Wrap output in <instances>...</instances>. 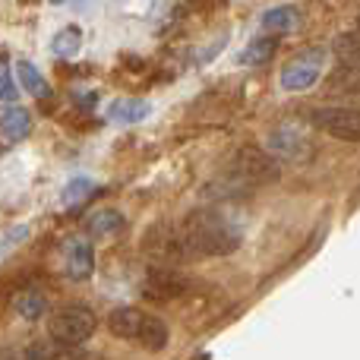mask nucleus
Returning a JSON list of instances; mask_svg holds the SVG:
<instances>
[{
	"mask_svg": "<svg viewBox=\"0 0 360 360\" xmlns=\"http://www.w3.org/2000/svg\"><path fill=\"white\" fill-rule=\"evenodd\" d=\"M51 4H63V0H51Z\"/></svg>",
	"mask_w": 360,
	"mask_h": 360,
	"instance_id": "nucleus-24",
	"label": "nucleus"
},
{
	"mask_svg": "<svg viewBox=\"0 0 360 360\" xmlns=\"http://www.w3.org/2000/svg\"><path fill=\"white\" fill-rule=\"evenodd\" d=\"M44 310H48V304H44V297L38 291H25L16 297V313L22 319H38L44 316Z\"/></svg>",
	"mask_w": 360,
	"mask_h": 360,
	"instance_id": "nucleus-21",
	"label": "nucleus"
},
{
	"mask_svg": "<svg viewBox=\"0 0 360 360\" xmlns=\"http://www.w3.org/2000/svg\"><path fill=\"white\" fill-rule=\"evenodd\" d=\"M300 10L297 6H291V4H281V6H272V10H266L262 13V29L266 32H294L300 25Z\"/></svg>",
	"mask_w": 360,
	"mask_h": 360,
	"instance_id": "nucleus-14",
	"label": "nucleus"
},
{
	"mask_svg": "<svg viewBox=\"0 0 360 360\" xmlns=\"http://www.w3.org/2000/svg\"><path fill=\"white\" fill-rule=\"evenodd\" d=\"M146 247L152 256H158L162 262H180V259H193V250L184 237L180 224H155L146 237Z\"/></svg>",
	"mask_w": 360,
	"mask_h": 360,
	"instance_id": "nucleus-7",
	"label": "nucleus"
},
{
	"mask_svg": "<svg viewBox=\"0 0 360 360\" xmlns=\"http://www.w3.org/2000/svg\"><path fill=\"white\" fill-rule=\"evenodd\" d=\"M326 92L332 95H357L360 98V67L354 63H342L326 76Z\"/></svg>",
	"mask_w": 360,
	"mask_h": 360,
	"instance_id": "nucleus-13",
	"label": "nucleus"
},
{
	"mask_svg": "<svg viewBox=\"0 0 360 360\" xmlns=\"http://www.w3.org/2000/svg\"><path fill=\"white\" fill-rule=\"evenodd\" d=\"M149 114H152V105L143 98H117V101H111V108H108V120H111V124H120V127L143 124Z\"/></svg>",
	"mask_w": 360,
	"mask_h": 360,
	"instance_id": "nucleus-11",
	"label": "nucleus"
},
{
	"mask_svg": "<svg viewBox=\"0 0 360 360\" xmlns=\"http://www.w3.org/2000/svg\"><path fill=\"white\" fill-rule=\"evenodd\" d=\"M92 190H95V184H92V180H86V177L70 180L67 190H63V205H76V202H82V199H86Z\"/></svg>",
	"mask_w": 360,
	"mask_h": 360,
	"instance_id": "nucleus-22",
	"label": "nucleus"
},
{
	"mask_svg": "<svg viewBox=\"0 0 360 360\" xmlns=\"http://www.w3.org/2000/svg\"><path fill=\"white\" fill-rule=\"evenodd\" d=\"M313 127L345 143H360V108H316L310 114Z\"/></svg>",
	"mask_w": 360,
	"mask_h": 360,
	"instance_id": "nucleus-6",
	"label": "nucleus"
},
{
	"mask_svg": "<svg viewBox=\"0 0 360 360\" xmlns=\"http://www.w3.org/2000/svg\"><path fill=\"white\" fill-rule=\"evenodd\" d=\"M0 130L6 139H25L32 133V114L16 101H6L0 108Z\"/></svg>",
	"mask_w": 360,
	"mask_h": 360,
	"instance_id": "nucleus-12",
	"label": "nucleus"
},
{
	"mask_svg": "<svg viewBox=\"0 0 360 360\" xmlns=\"http://www.w3.org/2000/svg\"><path fill=\"white\" fill-rule=\"evenodd\" d=\"M180 228L193 256H228L240 247V228L218 212H193Z\"/></svg>",
	"mask_w": 360,
	"mask_h": 360,
	"instance_id": "nucleus-1",
	"label": "nucleus"
},
{
	"mask_svg": "<svg viewBox=\"0 0 360 360\" xmlns=\"http://www.w3.org/2000/svg\"><path fill=\"white\" fill-rule=\"evenodd\" d=\"M143 323H146V313L136 310V307H117V310L108 316V329H111V335L127 338V342H136Z\"/></svg>",
	"mask_w": 360,
	"mask_h": 360,
	"instance_id": "nucleus-10",
	"label": "nucleus"
},
{
	"mask_svg": "<svg viewBox=\"0 0 360 360\" xmlns=\"http://www.w3.org/2000/svg\"><path fill=\"white\" fill-rule=\"evenodd\" d=\"M332 51H335V57L342 63H354V67H360V29L342 32V35L335 38V44H332Z\"/></svg>",
	"mask_w": 360,
	"mask_h": 360,
	"instance_id": "nucleus-20",
	"label": "nucleus"
},
{
	"mask_svg": "<svg viewBox=\"0 0 360 360\" xmlns=\"http://www.w3.org/2000/svg\"><path fill=\"white\" fill-rule=\"evenodd\" d=\"M19 89H16V76L10 70V60L0 57V101H16Z\"/></svg>",
	"mask_w": 360,
	"mask_h": 360,
	"instance_id": "nucleus-23",
	"label": "nucleus"
},
{
	"mask_svg": "<svg viewBox=\"0 0 360 360\" xmlns=\"http://www.w3.org/2000/svg\"><path fill=\"white\" fill-rule=\"evenodd\" d=\"M95 326L98 323H95V313L89 307L70 304V307H60L48 319V335L60 348H79V345H86L95 335Z\"/></svg>",
	"mask_w": 360,
	"mask_h": 360,
	"instance_id": "nucleus-3",
	"label": "nucleus"
},
{
	"mask_svg": "<svg viewBox=\"0 0 360 360\" xmlns=\"http://www.w3.org/2000/svg\"><path fill=\"white\" fill-rule=\"evenodd\" d=\"M82 48V32L79 25H67V29H60L54 35V41H51V51H54L57 57H76Z\"/></svg>",
	"mask_w": 360,
	"mask_h": 360,
	"instance_id": "nucleus-19",
	"label": "nucleus"
},
{
	"mask_svg": "<svg viewBox=\"0 0 360 360\" xmlns=\"http://www.w3.org/2000/svg\"><path fill=\"white\" fill-rule=\"evenodd\" d=\"M124 228V215L114 209H98L86 218V231L92 237H108V234H117Z\"/></svg>",
	"mask_w": 360,
	"mask_h": 360,
	"instance_id": "nucleus-16",
	"label": "nucleus"
},
{
	"mask_svg": "<svg viewBox=\"0 0 360 360\" xmlns=\"http://www.w3.org/2000/svg\"><path fill=\"white\" fill-rule=\"evenodd\" d=\"M63 269L73 281H86L95 269V253L89 240H70L67 243V259H63Z\"/></svg>",
	"mask_w": 360,
	"mask_h": 360,
	"instance_id": "nucleus-9",
	"label": "nucleus"
},
{
	"mask_svg": "<svg viewBox=\"0 0 360 360\" xmlns=\"http://www.w3.org/2000/svg\"><path fill=\"white\" fill-rule=\"evenodd\" d=\"M326 57H329L326 48H307L297 57H291L281 70V89L285 92H304V89L316 86V79L323 76Z\"/></svg>",
	"mask_w": 360,
	"mask_h": 360,
	"instance_id": "nucleus-4",
	"label": "nucleus"
},
{
	"mask_svg": "<svg viewBox=\"0 0 360 360\" xmlns=\"http://www.w3.org/2000/svg\"><path fill=\"white\" fill-rule=\"evenodd\" d=\"M357 29H360V19H357Z\"/></svg>",
	"mask_w": 360,
	"mask_h": 360,
	"instance_id": "nucleus-25",
	"label": "nucleus"
},
{
	"mask_svg": "<svg viewBox=\"0 0 360 360\" xmlns=\"http://www.w3.org/2000/svg\"><path fill=\"white\" fill-rule=\"evenodd\" d=\"M275 51H278V38H275V32L272 35H259L243 48L240 63H247V67H262V63H269L275 57Z\"/></svg>",
	"mask_w": 360,
	"mask_h": 360,
	"instance_id": "nucleus-15",
	"label": "nucleus"
},
{
	"mask_svg": "<svg viewBox=\"0 0 360 360\" xmlns=\"http://www.w3.org/2000/svg\"><path fill=\"white\" fill-rule=\"evenodd\" d=\"M16 76H19V86H22L29 95H35V98H48V95H51L48 79H44V76L38 73L29 60H19L16 63Z\"/></svg>",
	"mask_w": 360,
	"mask_h": 360,
	"instance_id": "nucleus-18",
	"label": "nucleus"
},
{
	"mask_svg": "<svg viewBox=\"0 0 360 360\" xmlns=\"http://www.w3.org/2000/svg\"><path fill=\"white\" fill-rule=\"evenodd\" d=\"M143 294L149 300H158V304H168V300H177L190 291V278L184 272H177L171 262H158L149 272L143 275Z\"/></svg>",
	"mask_w": 360,
	"mask_h": 360,
	"instance_id": "nucleus-5",
	"label": "nucleus"
},
{
	"mask_svg": "<svg viewBox=\"0 0 360 360\" xmlns=\"http://www.w3.org/2000/svg\"><path fill=\"white\" fill-rule=\"evenodd\" d=\"M269 149H272L275 158H288V162H307V158L313 155L310 143L294 130H275L272 136H269Z\"/></svg>",
	"mask_w": 360,
	"mask_h": 360,
	"instance_id": "nucleus-8",
	"label": "nucleus"
},
{
	"mask_svg": "<svg viewBox=\"0 0 360 360\" xmlns=\"http://www.w3.org/2000/svg\"><path fill=\"white\" fill-rule=\"evenodd\" d=\"M231 177L240 186H272L281 180L278 158L259 146H243L231 158Z\"/></svg>",
	"mask_w": 360,
	"mask_h": 360,
	"instance_id": "nucleus-2",
	"label": "nucleus"
},
{
	"mask_svg": "<svg viewBox=\"0 0 360 360\" xmlns=\"http://www.w3.org/2000/svg\"><path fill=\"white\" fill-rule=\"evenodd\" d=\"M136 345H143L146 351H165V345H168V329H165L162 319L146 313V323H143V329H139Z\"/></svg>",
	"mask_w": 360,
	"mask_h": 360,
	"instance_id": "nucleus-17",
	"label": "nucleus"
}]
</instances>
